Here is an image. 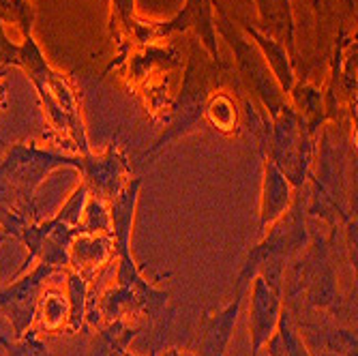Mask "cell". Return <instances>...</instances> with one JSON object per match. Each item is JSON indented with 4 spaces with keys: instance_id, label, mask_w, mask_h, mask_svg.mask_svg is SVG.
<instances>
[{
    "instance_id": "cell-26",
    "label": "cell",
    "mask_w": 358,
    "mask_h": 356,
    "mask_svg": "<svg viewBox=\"0 0 358 356\" xmlns=\"http://www.w3.org/2000/svg\"><path fill=\"white\" fill-rule=\"evenodd\" d=\"M127 356H136V354H131V352H129V354H127Z\"/></svg>"
},
{
    "instance_id": "cell-22",
    "label": "cell",
    "mask_w": 358,
    "mask_h": 356,
    "mask_svg": "<svg viewBox=\"0 0 358 356\" xmlns=\"http://www.w3.org/2000/svg\"><path fill=\"white\" fill-rule=\"evenodd\" d=\"M234 104L230 97H225V94H217L215 99L204 108V114L208 116V120L221 129V131L225 134H230L234 131V127H236V112H234Z\"/></svg>"
},
{
    "instance_id": "cell-6",
    "label": "cell",
    "mask_w": 358,
    "mask_h": 356,
    "mask_svg": "<svg viewBox=\"0 0 358 356\" xmlns=\"http://www.w3.org/2000/svg\"><path fill=\"white\" fill-rule=\"evenodd\" d=\"M208 73H210V67L204 60H200L198 52H195V48H193L191 62H189V69H187L182 90H180L182 94L178 99L176 110H174V120H172L168 131L152 144V148L144 157H152L159 150H164L172 140L185 136L189 129L202 118V114H204L202 104H204V97L208 90Z\"/></svg>"
},
{
    "instance_id": "cell-15",
    "label": "cell",
    "mask_w": 358,
    "mask_h": 356,
    "mask_svg": "<svg viewBox=\"0 0 358 356\" xmlns=\"http://www.w3.org/2000/svg\"><path fill=\"white\" fill-rule=\"evenodd\" d=\"M243 30H245V35L257 45V50L262 52L273 78L277 80L281 92L287 97L296 84V69H294V64H292L287 52L277 41H273L271 37H264L262 32H257L255 26H251L249 22H243Z\"/></svg>"
},
{
    "instance_id": "cell-3",
    "label": "cell",
    "mask_w": 358,
    "mask_h": 356,
    "mask_svg": "<svg viewBox=\"0 0 358 356\" xmlns=\"http://www.w3.org/2000/svg\"><path fill=\"white\" fill-rule=\"evenodd\" d=\"M309 245V232L305 215L301 206L287 208L283 217H279L271 228L264 232L262 243H257L243 260V266L236 275L234 287L249 290L251 281L259 275L271 285L283 290L285 281V266L292 262V257L301 253Z\"/></svg>"
},
{
    "instance_id": "cell-12",
    "label": "cell",
    "mask_w": 358,
    "mask_h": 356,
    "mask_svg": "<svg viewBox=\"0 0 358 356\" xmlns=\"http://www.w3.org/2000/svg\"><path fill=\"white\" fill-rule=\"evenodd\" d=\"M257 7V26L255 30L264 37L277 41L289 56L294 69H301V56L296 45V20L292 0H255Z\"/></svg>"
},
{
    "instance_id": "cell-7",
    "label": "cell",
    "mask_w": 358,
    "mask_h": 356,
    "mask_svg": "<svg viewBox=\"0 0 358 356\" xmlns=\"http://www.w3.org/2000/svg\"><path fill=\"white\" fill-rule=\"evenodd\" d=\"M54 273L58 271L45 264H37L35 269L15 277L11 285L0 290V313H5L11 322L13 337H22L35 325L39 294L45 285V279H50Z\"/></svg>"
},
{
    "instance_id": "cell-5",
    "label": "cell",
    "mask_w": 358,
    "mask_h": 356,
    "mask_svg": "<svg viewBox=\"0 0 358 356\" xmlns=\"http://www.w3.org/2000/svg\"><path fill=\"white\" fill-rule=\"evenodd\" d=\"M142 191V178H131L127 187L108 204L110 208V234L114 241V260H116V283L138 285L144 281L142 269L138 266L131 253V232L136 208Z\"/></svg>"
},
{
    "instance_id": "cell-1",
    "label": "cell",
    "mask_w": 358,
    "mask_h": 356,
    "mask_svg": "<svg viewBox=\"0 0 358 356\" xmlns=\"http://www.w3.org/2000/svg\"><path fill=\"white\" fill-rule=\"evenodd\" d=\"M17 67H22L32 80V84L37 86L43 101V112L50 120L52 136L56 138V142H69L67 146H76L82 157L90 155L92 150L88 146L84 124L80 120L76 94L69 84L64 82V78L50 67V62L45 60L41 48L35 41V35L24 37L20 45Z\"/></svg>"
},
{
    "instance_id": "cell-24",
    "label": "cell",
    "mask_w": 358,
    "mask_h": 356,
    "mask_svg": "<svg viewBox=\"0 0 358 356\" xmlns=\"http://www.w3.org/2000/svg\"><path fill=\"white\" fill-rule=\"evenodd\" d=\"M161 356H191V354H185V352H180L178 348H168Z\"/></svg>"
},
{
    "instance_id": "cell-11",
    "label": "cell",
    "mask_w": 358,
    "mask_h": 356,
    "mask_svg": "<svg viewBox=\"0 0 358 356\" xmlns=\"http://www.w3.org/2000/svg\"><path fill=\"white\" fill-rule=\"evenodd\" d=\"M249 290L234 287V299L221 309L208 311L200 325L198 356H227V348L234 337L236 322Z\"/></svg>"
},
{
    "instance_id": "cell-4",
    "label": "cell",
    "mask_w": 358,
    "mask_h": 356,
    "mask_svg": "<svg viewBox=\"0 0 358 356\" xmlns=\"http://www.w3.org/2000/svg\"><path fill=\"white\" fill-rule=\"evenodd\" d=\"M217 13L219 17L215 20V28L223 35V39L230 43L232 52H234V60H236V73L241 78V82L247 86L249 92H253L262 106L268 110L271 118L275 120L279 114H283L287 108H292V104L287 101V97L281 92L277 80L273 78L268 64L262 56V52L257 50V45L253 41H249L243 32L234 26V22L227 15V11L217 5Z\"/></svg>"
},
{
    "instance_id": "cell-18",
    "label": "cell",
    "mask_w": 358,
    "mask_h": 356,
    "mask_svg": "<svg viewBox=\"0 0 358 356\" xmlns=\"http://www.w3.org/2000/svg\"><path fill=\"white\" fill-rule=\"evenodd\" d=\"M266 352L268 356H313L311 350L307 348L305 339L299 333L294 313L289 309H281V318L277 331L273 333V337L266 341Z\"/></svg>"
},
{
    "instance_id": "cell-23",
    "label": "cell",
    "mask_w": 358,
    "mask_h": 356,
    "mask_svg": "<svg viewBox=\"0 0 358 356\" xmlns=\"http://www.w3.org/2000/svg\"><path fill=\"white\" fill-rule=\"evenodd\" d=\"M17 56H20V45L13 43L7 32H5V24L0 22V67H17Z\"/></svg>"
},
{
    "instance_id": "cell-16",
    "label": "cell",
    "mask_w": 358,
    "mask_h": 356,
    "mask_svg": "<svg viewBox=\"0 0 358 356\" xmlns=\"http://www.w3.org/2000/svg\"><path fill=\"white\" fill-rule=\"evenodd\" d=\"M144 327L131 325V320L120 318L99 327L90 346V356H127L131 341L142 333Z\"/></svg>"
},
{
    "instance_id": "cell-2",
    "label": "cell",
    "mask_w": 358,
    "mask_h": 356,
    "mask_svg": "<svg viewBox=\"0 0 358 356\" xmlns=\"http://www.w3.org/2000/svg\"><path fill=\"white\" fill-rule=\"evenodd\" d=\"M60 168L80 172L82 155L69 157L62 152L45 150L37 144H15L0 161V204L37 219L35 193L43 180Z\"/></svg>"
},
{
    "instance_id": "cell-9",
    "label": "cell",
    "mask_w": 358,
    "mask_h": 356,
    "mask_svg": "<svg viewBox=\"0 0 358 356\" xmlns=\"http://www.w3.org/2000/svg\"><path fill=\"white\" fill-rule=\"evenodd\" d=\"M78 174L82 176V185L92 198H99L110 204L131 180L134 168L122 150L110 146L103 155L90 152L82 157V168Z\"/></svg>"
},
{
    "instance_id": "cell-19",
    "label": "cell",
    "mask_w": 358,
    "mask_h": 356,
    "mask_svg": "<svg viewBox=\"0 0 358 356\" xmlns=\"http://www.w3.org/2000/svg\"><path fill=\"white\" fill-rule=\"evenodd\" d=\"M67 277V299H69V322L67 333H78L86 325V311H88V299H90V279L84 275L67 269L62 271Z\"/></svg>"
},
{
    "instance_id": "cell-8",
    "label": "cell",
    "mask_w": 358,
    "mask_h": 356,
    "mask_svg": "<svg viewBox=\"0 0 358 356\" xmlns=\"http://www.w3.org/2000/svg\"><path fill=\"white\" fill-rule=\"evenodd\" d=\"M193 32L195 39L206 48L208 58L213 64L223 69V60L217 41V28H215V0H185V7L166 22H152V37L155 41L168 39L176 32Z\"/></svg>"
},
{
    "instance_id": "cell-13",
    "label": "cell",
    "mask_w": 358,
    "mask_h": 356,
    "mask_svg": "<svg viewBox=\"0 0 358 356\" xmlns=\"http://www.w3.org/2000/svg\"><path fill=\"white\" fill-rule=\"evenodd\" d=\"M114 241L110 232L80 234L73 238L69 249V269L92 281L94 275H99L114 260Z\"/></svg>"
},
{
    "instance_id": "cell-17",
    "label": "cell",
    "mask_w": 358,
    "mask_h": 356,
    "mask_svg": "<svg viewBox=\"0 0 358 356\" xmlns=\"http://www.w3.org/2000/svg\"><path fill=\"white\" fill-rule=\"evenodd\" d=\"M35 322L45 333H62L67 331L69 322V299L58 287H43L39 301Z\"/></svg>"
},
{
    "instance_id": "cell-10",
    "label": "cell",
    "mask_w": 358,
    "mask_h": 356,
    "mask_svg": "<svg viewBox=\"0 0 358 356\" xmlns=\"http://www.w3.org/2000/svg\"><path fill=\"white\" fill-rule=\"evenodd\" d=\"M249 341L251 356H257L277 331L283 309V290L271 285L264 277L257 275L249 285Z\"/></svg>"
},
{
    "instance_id": "cell-25",
    "label": "cell",
    "mask_w": 358,
    "mask_h": 356,
    "mask_svg": "<svg viewBox=\"0 0 358 356\" xmlns=\"http://www.w3.org/2000/svg\"><path fill=\"white\" fill-rule=\"evenodd\" d=\"M5 211H7V208H5L3 204H0V217H3V213H5ZM3 238H7V236H5V232H3V228H0V241H3Z\"/></svg>"
},
{
    "instance_id": "cell-14",
    "label": "cell",
    "mask_w": 358,
    "mask_h": 356,
    "mask_svg": "<svg viewBox=\"0 0 358 356\" xmlns=\"http://www.w3.org/2000/svg\"><path fill=\"white\" fill-rule=\"evenodd\" d=\"M292 193L294 187L285 178V174L264 157V180H262V198H259V232H266L271 225L287 213L292 206Z\"/></svg>"
},
{
    "instance_id": "cell-20",
    "label": "cell",
    "mask_w": 358,
    "mask_h": 356,
    "mask_svg": "<svg viewBox=\"0 0 358 356\" xmlns=\"http://www.w3.org/2000/svg\"><path fill=\"white\" fill-rule=\"evenodd\" d=\"M35 17L37 13L30 0H0V22L17 26L22 37L32 35Z\"/></svg>"
},
{
    "instance_id": "cell-21",
    "label": "cell",
    "mask_w": 358,
    "mask_h": 356,
    "mask_svg": "<svg viewBox=\"0 0 358 356\" xmlns=\"http://www.w3.org/2000/svg\"><path fill=\"white\" fill-rule=\"evenodd\" d=\"M110 232V208L103 200L88 196L84 217L80 223V234H101Z\"/></svg>"
}]
</instances>
